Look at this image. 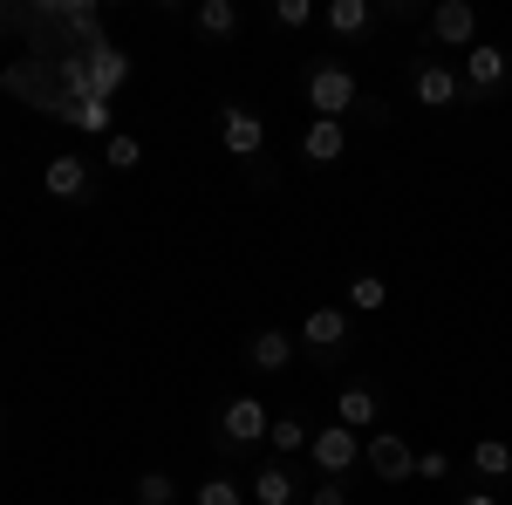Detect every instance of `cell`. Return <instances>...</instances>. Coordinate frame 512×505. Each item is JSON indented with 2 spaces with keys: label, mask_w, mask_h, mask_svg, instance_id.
<instances>
[{
  "label": "cell",
  "mask_w": 512,
  "mask_h": 505,
  "mask_svg": "<svg viewBox=\"0 0 512 505\" xmlns=\"http://www.w3.org/2000/svg\"><path fill=\"white\" fill-rule=\"evenodd\" d=\"M308 465H315V478H349L355 465H362V437L342 424H328L308 437Z\"/></svg>",
  "instance_id": "obj_8"
},
{
  "label": "cell",
  "mask_w": 512,
  "mask_h": 505,
  "mask_svg": "<svg viewBox=\"0 0 512 505\" xmlns=\"http://www.w3.org/2000/svg\"><path fill=\"white\" fill-rule=\"evenodd\" d=\"M0 430H7V417H0Z\"/></svg>",
  "instance_id": "obj_28"
},
{
  "label": "cell",
  "mask_w": 512,
  "mask_h": 505,
  "mask_svg": "<svg viewBox=\"0 0 512 505\" xmlns=\"http://www.w3.org/2000/svg\"><path fill=\"white\" fill-rule=\"evenodd\" d=\"M103 164H110V171H137V164H144V144H137V137H103Z\"/></svg>",
  "instance_id": "obj_23"
},
{
  "label": "cell",
  "mask_w": 512,
  "mask_h": 505,
  "mask_svg": "<svg viewBox=\"0 0 512 505\" xmlns=\"http://www.w3.org/2000/svg\"><path fill=\"white\" fill-rule=\"evenodd\" d=\"M41 185H48V198H62V205H76V198H89V157L62 151L41 164Z\"/></svg>",
  "instance_id": "obj_14"
},
{
  "label": "cell",
  "mask_w": 512,
  "mask_h": 505,
  "mask_svg": "<svg viewBox=\"0 0 512 505\" xmlns=\"http://www.w3.org/2000/svg\"><path fill=\"white\" fill-rule=\"evenodd\" d=\"M130 505H178V478H171V471H144V478L130 485Z\"/></svg>",
  "instance_id": "obj_21"
},
{
  "label": "cell",
  "mask_w": 512,
  "mask_h": 505,
  "mask_svg": "<svg viewBox=\"0 0 512 505\" xmlns=\"http://www.w3.org/2000/svg\"><path fill=\"white\" fill-rule=\"evenodd\" d=\"M472 471L485 478V485L512 478V444H506V437H478V444H472Z\"/></svg>",
  "instance_id": "obj_19"
},
{
  "label": "cell",
  "mask_w": 512,
  "mask_h": 505,
  "mask_svg": "<svg viewBox=\"0 0 512 505\" xmlns=\"http://www.w3.org/2000/svg\"><path fill=\"white\" fill-rule=\"evenodd\" d=\"M458 505H506V499H499V492H485V485H478V492H458Z\"/></svg>",
  "instance_id": "obj_27"
},
{
  "label": "cell",
  "mask_w": 512,
  "mask_h": 505,
  "mask_svg": "<svg viewBox=\"0 0 512 505\" xmlns=\"http://www.w3.org/2000/svg\"><path fill=\"white\" fill-rule=\"evenodd\" d=\"M308 21H321L315 0H274V28H294V35H301Z\"/></svg>",
  "instance_id": "obj_24"
},
{
  "label": "cell",
  "mask_w": 512,
  "mask_h": 505,
  "mask_svg": "<svg viewBox=\"0 0 512 505\" xmlns=\"http://www.w3.org/2000/svg\"><path fill=\"white\" fill-rule=\"evenodd\" d=\"M267 424H274V417H267V403H260V396H233V403L219 410V437H212V444H219L226 458H239V451L267 444Z\"/></svg>",
  "instance_id": "obj_5"
},
{
  "label": "cell",
  "mask_w": 512,
  "mask_h": 505,
  "mask_svg": "<svg viewBox=\"0 0 512 505\" xmlns=\"http://www.w3.org/2000/svg\"><path fill=\"white\" fill-rule=\"evenodd\" d=\"M82 62H89V82H96V96L110 103L123 82H130V55H123L117 41H96V48H82Z\"/></svg>",
  "instance_id": "obj_15"
},
{
  "label": "cell",
  "mask_w": 512,
  "mask_h": 505,
  "mask_svg": "<svg viewBox=\"0 0 512 505\" xmlns=\"http://www.w3.org/2000/svg\"><path fill=\"white\" fill-rule=\"evenodd\" d=\"M321 21H328V35L362 41L369 28H376V0H328V7H321Z\"/></svg>",
  "instance_id": "obj_17"
},
{
  "label": "cell",
  "mask_w": 512,
  "mask_h": 505,
  "mask_svg": "<svg viewBox=\"0 0 512 505\" xmlns=\"http://www.w3.org/2000/svg\"><path fill=\"white\" fill-rule=\"evenodd\" d=\"M335 424L355 430V437L383 430V389H376V383H342V389H335Z\"/></svg>",
  "instance_id": "obj_10"
},
{
  "label": "cell",
  "mask_w": 512,
  "mask_h": 505,
  "mask_svg": "<svg viewBox=\"0 0 512 505\" xmlns=\"http://www.w3.org/2000/svg\"><path fill=\"white\" fill-rule=\"evenodd\" d=\"M349 308L355 314H383L390 308V280H383V273H349Z\"/></svg>",
  "instance_id": "obj_20"
},
{
  "label": "cell",
  "mask_w": 512,
  "mask_h": 505,
  "mask_svg": "<svg viewBox=\"0 0 512 505\" xmlns=\"http://www.w3.org/2000/svg\"><path fill=\"white\" fill-rule=\"evenodd\" d=\"M410 96H417V110H458L465 103V82H458V69L444 55H417L410 62Z\"/></svg>",
  "instance_id": "obj_7"
},
{
  "label": "cell",
  "mask_w": 512,
  "mask_h": 505,
  "mask_svg": "<svg viewBox=\"0 0 512 505\" xmlns=\"http://www.w3.org/2000/svg\"><path fill=\"white\" fill-rule=\"evenodd\" d=\"M239 28H246L239 0H198V7H192V35L198 41H233Z\"/></svg>",
  "instance_id": "obj_16"
},
{
  "label": "cell",
  "mask_w": 512,
  "mask_h": 505,
  "mask_svg": "<svg viewBox=\"0 0 512 505\" xmlns=\"http://www.w3.org/2000/svg\"><path fill=\"white\" fill-rule=\"evenodd\" d=\"M458 82H465V103H492V96L512 82V55L499 48V41H478V48L458 55Z\"/></svg>",
  "instance_id": "obj_4"
},
{
  "label": "cell",
  "mask_w": 512,
  "mask_h": 505,
  "mask_svg": "<svg viewBox=\"0 0 512 505\" xmlns=\"http://www.w3.org/2000/svg\"><path fill=\"white\" fill-rule=\"evenodd\" d=\"M308 505H349V478H315L308 485Z\"/></svg>",
  "instance_id": "obj_25"
},
{
  "label": "cell",
  "mask_w": 512,
  "mask_h": 505,
  "mask_svg": "<svg viewBox=\"0 0 512 505\" xmlns=\"http://www.w3.org/2000/svg\"><path fill=\"white\" fill-rule=\"evenodd\" d=\"M301 164H315V171H328V164H342L349 157V123H328V117H308L301 123Z\"/></svg>",
  "instance_id": "obj_11"
},
{
  "label": "cell",
  "mask_w": 512,
  "mask_h": 505,
  "mask_svg": "<svg viewBox=\"0 0 512 505\" xmlns=\"http://www.w3.org/2000/svg\"><path fill=\"white\" fill-rule=\"evenodd\" d=\"M417 478L444 485V478H451V458H444V451H417Z\"/></svg>",
  "instance_id": "obj_26"
},
{
  "label": "cell",
  "mask_w": 512,
  "mask_h": 505,
  "mask_svg": "<svg viewBox=\"0 0 512 505\" xmlns=\"http://www.w3.org/2000/svg\"><path fill=\"white\" fill-rule=\"evenodd\" d=\"M260 505H308V485H301V471L280 465V458H267V465L253 471V485H246Z\"/></svg>",
  "instance_id": "obj_12"
},
{
  "label": "cell",
  "mask_w": 512,
  "mask_h": 505,
  "mask_svg": "<svg viewBox=\"0 0 512 505\" xmlns=\"http://www.w3.org/2000/svg\"><path fill=\"white\" fill-rule=\"evenodd\" d=\"M192 505H246V492H239V478L212 471V478H205V485L192 492Z\"/></svg>",
  "instance_id": "obj_22"
},
{
  "label": "cell",
  "mask_w": 512,
  "mask_h": 505,
  "mask_svg": "<svg viewBox=\"0 0 512 505\" xmlns=\"http://www.w3.org/2000/svg\"><path fill=\"white\" fill-rule=\"evenodd\" d=\"M294 355H301V342H294L287 328H253V342H246V362H253L260 376H287Z\"/></svg>",
  "instance_id": "obj_13"
},
{
  "label": "cell",
  "mask_w": 512,
  "mask_h": 505,
  "mask_svg": "<svg viewBox=\"0 0 512 505\" xmlns=\"http://www.w3.org/2000/svg\"><path fill=\"white\" fill-rule=\"evenodd\" d=\"M308 437H315V430L301 424V417H274V424H267V451H274L280 465H287V458H308Z\"/></svg>",
  "instance_id": "obj_18"
},
{
  "label": "cell",
  "mask_w": 512,
  "mask_h": 505,
  "mask_svg": "<svg viewBox=\"0 0 512 505\" xmlns=\"http://www.w3.org/2000/svg\"><path fill=\"white\" fill-rule=\"evenodd\" d=\"M424 28H431L437 48L465 55V48H478V7H472V0H437L431 14H424Z\"/></svg>",
  "instance_id": "obj_9"
},
{
  "label": "cell",
  "mask_w": 512,
  "mask_h": 505,
  "mask_svg": "<svg viewBox=\"0 0 512 505\" xmlns=\"http://www.w3.org/2000/svg\"><path fill=\"white\" fill-rule=\"evenodd\" d=\"M301 96H308V110L328 123H349V110H362V82H355L349 62H315L308 82H301Z\"/></svg>",
  "instance_id": "obj_1"
},
{
  "label": "cell",
  "mask_w": 512,
  "mask_h": 505,
  "mask_svg": "<svg viewBox=\"0 0 512 505\" xmlns=\"http://www.w3.org/2000/svg\"><path fill=\"white\" fill-rule=\"evenodd\" d=\"M219 144H226V157H239V164H260V157H267V117H260L253 103H219Z\"/></svg>",
  "instance_id": "obj_6"
},
{
  "label": "cell",
  "mask_w": 512,
  "mask_h": 505,
  "mask_svg": "<svg viewBox=\"0 0 512 505\" xmlns=\"http://www.w3.org/2000/svg\"><path fill=\"white\" fill-rule=\"evenodd\" d=\"M294 342H301V355H308L315 369H342V355H349V342H355L349 308H308V321L294 328Z\"/></svg>",
  "instance_id": "obj_2"
},
{
  "label": "cell",
  "mask_w": 512,
  "mask_h": 505,
  "mask_svg": "<svg viewBox=\"0 0 512 505\" xmlns=\"http://www.w3.org/2000/svg\"><path fill=\"white\" fill-rule=\"evenodd\" d=\"M362 471H369V478H376V485H410V478H417V451H410V437H403V430H369V437H362Z\"/></svg>",
  "instance_id": "obj_3"
}]
</instances>
